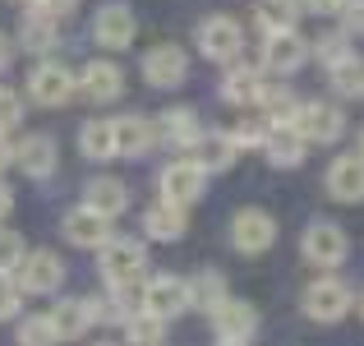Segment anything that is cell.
I'll return each mask as SVG.
<instances>
[{"label": "cell", "instance_id": "1", "mask_svg": "<svg viewBox=\"0 0 364 346\" xmlns=\"http://www.w3.org/2000/svg\"><path fill=\"white\" fill-rule=\"evenodd\" d=\"M97 268L107 277V286H134L143 277V268H148V249L134 236H111L97 249Z\"/></svg>", "mask_w": 364, "mask_h": 346}, {"label": "cell", "instance_id": "2", "mask_svg": "<svg viewBox=\"0 0 364 346\" xmlns=\"http://www.w3.org/2000/svg\"><path fill=\"white\" fill-rule=\"evenodd\" d=\"M194 46L203 61H217V65H231L240 61V46H245V28L235 23L231 14H213L194 28Z\"/></svg>", "mask_w": 364, "mask_h": 346}, {"label": "cell", "instance_id": "3", "mask_svg": "<svg viewBox=\"0 0 364 346\" xmlns=\"http://www.w3.org/2000/svg\"><path fill=\"white\" fill-rule=\"evenodd\" d=\"M300 305H304V314H309L314 323H337V319L350 314L355 295H350V286L341 282V277H314V282L304 286Z\"/></svg>", "mask_w": 364, "mask_h": 346}, {"label": "cell", "instance_id": "4", "mask_svg": "<svg viewBox=\"0 0 364 346\" xmlns=\"http://www.w3.org/2000/svg\"><path fill=\"white\" fill-rule=\"evenodd\" d=\"M157 189H161V199H166V204L189 208V204H198V199H203V189H208V171L198 167L194 157H176V162H166V167H161Z\"/></svg>", "mask_w": 364, "mask_h": 346}, {"label": "cell", "instance_id": "5", "mask_svg": "<svg viewBox=\"0 0 364 346\" xmlns=\"http://www.w3.org/2000/svg\"><path fill=\"white\" fill-rule=\"evenodd\" d=\"M74 93H79V74L60 61H42L28 74V98H33L37 107H65Z\"/></svg>", "mask_w": 364, "mask_h": 346}, {"label": "cell", "instance_id": "6", "mask_svg": "<svg viewBox=\"0 0 364 346\" xmlns=\"http://www.w3.org/2000/svg\"><path fill=\"white\" fill-rule=\"evenodd\" d=\"M309 61H314V42H309V37H300L295 28L272 33L263 42V65L272 70V79H291V74H300Z\"/></svg>", "mask_w": 364, "mask_h": 346}, {"label": "cell", "instance_id": "7", "mask_svg": "<svg viewBox=\"0 0 364 346\" xmlns=\"http://www.w3.org/2000/svg\"><path fill=\"white\" fill-rule=\"evenodd\" d=\"M139 300H143L148 314H157V319L171 323V319H180V314L189 310V282H185V277H171V273H157V277L143 282Z\"/></svg>", "mask_w": 364, "mask_h": 346}, {"label": "cell", "instance_id": "8", "mask_svg": "<svg viewBox=\"0 0 364 346\" xmlns=\"http://www.w3.org/2000/svg\"><path fill=\"white\" fill-rule=\"evenodd\" d=\"M208 319H213L217 346H245V342H254V332H258V310L245 305V300H235V295H226Z\"/></svg>", "mask_w": 364, "mask_h": 346}, {"label": "cell", "instance_id": "9", "mask_svg": "<svg viewBox=\"0 0 364 346\" xmlns=\"http://www.w3.org/2000/svg\"><path fill=\"white\" fill-rule=\"evenodd\" d=\"M291 125L304 134V143H337L346 134V115H341V107H332V102H300Z\"/></svg>", "mask_w": 364, "mask_h": 346}, {"label": "cell", "instance_id": "10", "mask_svg": "<svg viewBox=\"0 0 364 346\" xmlns=\"http://www.w3.org/2000/svg\"><path fill=\"white\" fill-rule=\"evenodd\" d=\"M300 254L309 258L314 268H341L346 254H350V240L337 222H309V231H304V240H300Z\"/></svg>", "mask_w": 364, "mask_h": 346}, {"label": "cell", "instance_id": "11", "mask_svg": "<svg viewBox=\"0 0 364 346\" xmlns=\"http://www.w3.org/2000/svg\"><path fill=\"white\" fill-rule=\"evenodd\" d=\"M134 33H139V19H134L129 5H120V0L97 5V14H92V42H97V46H107V51H124V46L134 42Z\"/></svg>", "mask_w": 364, "mask_h": 346}, {"label": "cell", "instance_id": "12", "mask_svg": "<svg viewBox=\"0 0 364 346\" xmlns=\"http://www.w3.org/2000/svg\"><path fill=\"white\" fill-rule=\"evenodd\" d=\"M139 70H143V83H148V88H180V83L189 79V56L180 51V46L161 42V46H148Z\"/></svg>", "mask_w": 364, "mask_h": 346}, {"label": "cell", "instance_id": "13", "mask_svg": "<svg viewBox=\"0 0 364 346\" xmlns=\"http://www.w3.org/2000/svg\"><path fill=\"white\" fill-rule=\"evenodd\" d=\"M14 277H18L23 291L51 295V291H60V282H65V263H60V254H51V249H28L23 263L14 268Z\"/></svg>", "mask_w": 364, "mask_h": 346}, {"label": "cell", "instance_id": "14", "mask_svg": "<svg viewBox=\"0 0 364 346\" xmlns=\"http://www.w3.org/2000/svg\"><path fill=\"white\" fill-rule=\"evenodd\" d=\"M231 245L240 249V254H263V249H272L277 245L272 213H263V208H240V213L231 217Z\"/></svg>", "mask_w": 364, "mask_h": 346}, {"label": "cell", "instance_id": "15", "mask_svg": "<svg viewBox=\"0 0 364 346\" xmlns=\"http://www.w3.org/2000/svg\"><path fill=\"white\" fill-rule=\"evenodd\" d=\"M304 152H309V143H304V134L295 130L291 120L267 125V139H263V157H267V167H277V171H295V167L304 162Z\"/></svg>", "mask_w": 364, "mask_h": 346}, {"label": "cell", "instance_id": "16", "mask_svg": "<svg viewBox=\"0 0 364 346\" xmlns=\"http://www.w3.org/2000/svg\"><path fill=\"white\" fill-rule=\"evenodd\" d=\"M79 93L88 102H97V107H107V102H116L124 93V70L116 61H88L79 70Z\"/></svg>", "mask_w": 364, "mask_h": 346}, {"label": "cell", "instance_id": "17", "mask_svg": "<svg viewBox=\"0 0 364 346\" xmlns=\"http://www.w3.org/2000/svg\"><path fill=\"white\" fill-rule=\"evenodd\" d=\"M152 143H157V120L152 115H139V111L116 115V157H129V162L148 157Z\"/></svg>", "mask_w": 364, "mask_h": 346}, {"label": "cell", "instance_id": "18", "mask_svg": "<svg viewBox=\"0 0 364 346\" xmlns=\"http://www.w3.org/2000/svg\"><path fill=\"white\" fill-rule=\"evenodd\" d=\"M328 194L337 204H364V157L360 152H341L328 167Z\"/></svg>", "mask_w": 364, "mask_h": 346}, {"label": "cell", "instance_id": "19", "mask_svg": "<svg viewBox=\"0 0 364 346\" xmlns=\"http://www.w3.org/2000/svg\"><path fill=\"white\" fill-rule=\"evenodd\" d=\"M46 319H51V328L60 332V342H74L97 323V300H88V295H65Z\"/></svg>", "mask_w": 364, "mask_h": 346}, {"label": "cell", "instance_id": "20", "mask_svg": "<svg viewBox=\"0 0 364 346\" xmlns=\"http://www.w3.org/2000/svg\"><path fill=\"white\" fill-rule=\"evenodd\" d=\"M157 139L166 143V148H185L194 152V143L203 139V125H198V111L194 107H171L157 115Z\"/></svg>", "mask_w": 364, "mask_h": 346}, {"label": "cell", "instance_id": "21", "mask_svg": "<svg viewBox=\"0 0 364 346\" xmlns=\"http://www.w3.org/2000/svg\"><path fill=\"white\" fill-rule=\"evenodd\" d=\"M65 240L70 245H79V249H102L111 240V217H102V213H92L88 204L83 208H74V213H65Z\"/></svg>", "mask_w": 364, "mask_h": 346}, {"label": "cell", "instance_id": "22", "mask_svg": "<svg viewBox=\"0 0 364 346\" xmlns=\"http://www.w3.org/2000/svg\"><path fill=\"white\" fill-rule=\"evenodd\" d=\"M235 157H240V143H235V134L203 130V139L194 143V162L208 171V176H217V171H231Z\"/></svg>", "mask_w": 364, "mask_h": 346}, {"label": "cell", "instance_id": "23", "mask_svg": "<svg viewBox=\"0 0 364 346\" xmlns=\"http://www.w3.org/2000/svg\"><path fill=\"white\" fill-rule=\"evenodd\" d=\"M258 88H263L258 65H245V61L226 65V74H222V102H226V107H254Z\"/></svg>", "mask_w": 364, "mask_h": 346}, {"label": "cell", "instance_id": "24", "mask_svg": "<svg viewBox=\"0 0 364 346\" xmlns=\"http://www.w3.org/2000/svg\"><path fill=\"white\" fill-rule=\"evenodd\" d=\"M14 162L23 167V176L42 180L55 171V162H60V152H55V139L51 134H28L23 143H14Z\"/></svg>", "mask_w": 364, "mask_h": 346}, {"label": "cell", "instance_id": "25", "mask_svg": "<svg viewBox=\"0 0 364 346\" xmlns=\"http://www.w3.org/2000/svg\"><path fill=\"white\" fill-rule=\"evenodd\" d=\"M83 204L92 208V213H102V217H120L124 208H129V185L116 176H97V180H88V189H83Z\"/></svg>", "mask_w": 364, "mask_h": 346}, {"label": "cell", "instance_id": "26", "mask_svg": "<svg viewBox=\"0 0 364 346\" xmlns=\"http://www.w3.org/2000/svg\"><path fill=\"white\" fill-rule=\"evenodd\" d=\"M18 46H23V51H37V56L60 46V19L42 14V9H28L23 23H18Z\"/></svg>", "mask_w": 364, "mask_h": 346}, {"label": "cell", "instance_id": "27", "mask_svg": "<svg viewBox=\"0 0 364 346\" xmlns=\"http://www.w3.org/2000/svg\"><path fill=\"white\" fill-rule=\"evenodd\" d=\"M189 231V217H185V208H176V204H152V208H143V236L148 240H180Z\"/></svg>", "mask_w": 364, "mask_h": 346}, {"label": "cell", "instance_id": "28", "mask_svg": "<svg viewBox=\"0 0 364 346\" xmlns=\"http://www.w3.org/2000/svg\"><path fill=\"white\" fill-rule=\"evenodd\" d=\"M79 152L88 162H116V120H88L79 130Z\"/></svg>", "mask_w": 364, "mask_h": 346}, {"label": "cell", "instance_id": "29", "mask_svg": "<svg viewBox=\"0 0 364 346\" xmlns=\"http://www.w3.org/2000/svg\"><path fill=\"white\" fill-rule=\"evenodd\" d=\"M231 295V286H226V277L217 273V268H203L198 277H189V310H203L213 314L217 305Z\"/></svg>", "mask_w": 364, "mask_h": 346}, {"label": "cell", "instance_id": "30", "mask_svg": "<svg viewBox=\"0 0 364 346\" xmlns=\"http://www.w3.org/2000/svg\"><path fill=\"white\" fill-rule=\"evenodd\" d=\"M300 0H258L254 5V23L263 28L267 37L272 33H286V28H295V19H300Z\"/></svg>", "mask_w": 364, "mask_h": 346}, {"label": "cell", "instance_id": "31", "mask_svg": "<svg viewBox=\"0 0 364 346\" xmlns=\"http://www.w3.org/2000/svg\"><path fill=\"white\" fill-rule=\"evenodd\" d=\"M139 310H143V300H139L134 286H111L107 300H97V323H120V328H124Z\"/></svg>", "mask_w": 364, "mask_h": 346}, {"label": "cell", "instance_id": "32", "mask_svg": "<svg viewBox=\"0 0 364 346\" xmlns=\"http://www.w3.org/2000/svg\"><path fill=\"white\" fill-rule=\"evenodd\" d=\"M254 107H263V111H267V120L277 125V120H291L300 102H295L291 83H282V79H263V88H258V102H254Z\"/></svg>", "mask_w": 364, "mask_h": 346}, {"label": "cell", "instance_id": "33", "mask_svg": "<svg viewBox=\"0 0 364 346\" xmlns=\"http://www.w3.org/2000/svg\"><path fill=\"white\" fill-rule=\"evenodd\" d=\"M328 83L337 98H350V102H364V61L360 56H346L341 65L328 70Z\"/></svg>", "mask_w": 364, "mask_h": 346}, {"label": "cell", "instance_id": "34", "mask_svg": "<svg viewBox=\"0 0 364 346\" xmlns=\"http://www.w3.org/2000/svg\"><path fill=\"white\" fill-rule=\"evenodd\" d=\"M161 337H166V319H157V314H148V310H139L124 323V342L129 346H157Z\"/></svg>", "mask_w": 364, "mask_h": 346}, {"label": "cell", "instance_id": "35", "mask_svg": "<svg viewBox=\"0 0 364 346\" xmlns=\"http://www.w3.org/2000/svg\"><path fill=\"white\" fill-rule=\"evenodd\" d=\"M18 346H60V332L51 328L46 314H28L18 319Z\"/></svg>", "mask_w": 364, "mask_h": 346}, {"label": "cell", "instance_id": "36", "mask_svg": "<svg viewBox=\"0 0 364 346\" xmlns=\"http://www.w3.org/2000/svg\"><path fill=\"white\" fill-rule=\"evenodd\" d=\"M314 56H318V65H341L346 61V56H355V46H350V33L346 28H341V33H328V37H318V42H314Z\"/></svg>", "mask_w": 364, "mask_h": 346}, {"label": "cell", "instance_id": "37", "mask_svg": "<svg viewBox=\"0 0 364 346\" xmlns=\"http://www.w3.org/2000/svg\"><path fill=\"white\" fill-rule=\"evenodd\" d=\"M23 236L18 231H0V273H14L18 263H23Z\"/></svg>", "mask_w": 364, "mask_h": 346}, {"label": "cell", "instance_id": "38", "mask_svg": "<svg viewBox=\"0 0 364 346\" xmlns=\"http://www.w3.org/2000/svg\"><path fill=\"white\" fill-rule=\"evenodd\" d=\"M18 310H23V286H18V277L0 273V319H14Z\"/></svg>", "mask_w": 364, "mask_h": 346}, {"label": "cell", "instance_id": "39", "mask_svg": "<svg viewBox=\"0 0 364 346\" xmlns=\"http://www.w3.org/2000/svg\"><path fill=\"white\" fill-rule=\"evenodd\" d=\"M18 120H23V98H18L14 88H5V83H0V134H9Z\"/></svg>", "mask_w": 364, "mask_h": 346}, {"label": "cell", "instance_id": "40", "mask_svg": "<svg viewBox=\"0 0 364 346\" xmlns=\"http://www.w3.org/2000/svg\"><path fill=\"white\" fill-rule=\"evenodd\" d=\"M267 125H272V120H240L231 134H235V143H240V148H263Z\"/></svg>", "mask_w": 364, "mask_h": 346}, {"label": "cell", "instance_id": "41", "mask_svg": "<svg viewBox=\"0 0 364 346\" xmlns=\"http://www.w3.org/2000/svg\"><path fill=\"white\" fill-rule=\"evenodd\" d=\"M341 19H346V33L350 37H364V0H346V5H341Z\"/></svg>", "mask_w": 364, "mask_h": 346}, {"label": "cell", "instance_id": "42", "mask_svg": "<svg viewBox=\"0 0 364 346\" xmlns=\"http://www.w3.org/2000/svg\"><path fill=\"white\" fill-rule=\"evenodd\" d=\"M74 5H79V0H37L33 9H42V14H55V19H65Z\"/></svg>", "mask_w": 364, "mask_h": 346}, {"label": "cell", "instance_id": "43", "mask_svg": "<svg viewBox=\"0 0 364 346\" xmlns=\"http://www.w3.org/2000/svg\"><path fill=\"white\" fill-rule=\"evenodd\" d=\"M304 9H309V14H341V5H346V0H300Z\"/></svg>", "mask_w": 364, "mask_h": 346}, {"label": "cell", "instance_id": "44", "mask_svg": "<svg viewBox=\"0 0 364 346\" xmlns=\"http://www.w3.org/2000/svg\"><path fill=\"white\" fill-rule=\"evenodd\" d=\"M9 213H14V189H9L5 180H0V222H5Z\"/></svg>", "mask_w": 364, "mask_h": 346}, {"label": "cell", "instance_id": "45", "mask_svg": "<svg viewBox=\"0 0 364 346\" xmlns=\"http://www.w3.org/2000/svg\"><path fill=\"white\" fill-rule=\"evenodd\" d=\"M9 61H14V42H9V37L0 33V74L9 70Z\"/></svg>", "mask_w": 364, "mask_h": 346}, {"label": "cell", "instance_id": "46", "mask_svg": "<svg viewBox=\"0 0 364 346\" xmlns=\"http://www.w3.org/2000/svg\"><path fill=\"white\" fill-rule=\"evenodd\" d=\"M9 162H14V143H9V139H5V134H0V171H5V167H9Z\"/></svg>", "mask_w": 364, "mask_h": 346}, {"label": "cell", "instance_id": "47", "mask_svg": "<svg viewBox=\"0 0 364 346\" xmlns=\"http://www.w3.org/2000/svg\"><path fill=\"white\" fill-rule=\"evenodd\" d=\"M14 5H23V9H33V5H37V0H14Z\"/></svg>", "mask_w": 364, "mask_h": 346}, {"label": "cell", "instance_id": "48", "mask_svg": "<svg viewBox=\"0 0 364 346\" xmlns=\"http://www.w3.org/2000/svg\"><path fill=\"white\" fill-rule=\"evenodd\" d=\"M92 346H120V342H92Z\"/></svg>", "mask_w": 364, "mask_h": 346}, {"label": "cell", "instance_id": "49", "mask_svg": "<svg viewBox=\"0 0 364 346\" xmlns=\"http://www.w3.org/2000/svg\"><path fill=\"white\" fill-rule=\"evenodd\" d=\"M360 157H364V130H360Z\"/></svg>", "mask_w": 364, "mask_h": 346}, {"label": "cell", "instance_id": "50", "mask_svg": "<svg viewBox=\"0 0 364 346\" xmlns=\"http://www.w3.org/2000/svg\"><path fill=\"white\" fill-rule=\"evenodd\" d=\"M360 319H364V295H360Z\"/></svg>", "mask_w": 364, "mask_h": 346}]
</instances>
